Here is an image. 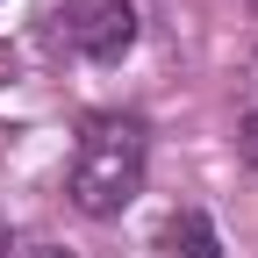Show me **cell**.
I'll return each instance as SVG.
<instances>
[{"instance_id": "1", "label": "cell", "mask_w": 258, "mask_h": 258, "mask_svg": "<svg viewBox=\"0 0 258 258\" xmlns=\"http://www.w3.org/2000/svg\"><path fill=\"white\" fill-rule=\"evenodd\" d=\"M144 122L129 115H93L79 129V151H72V179H64V194H72L79 215H122L129 201L144 194Z\"/></svg>"}, {"instance_id": "2", "label": "cell", "mask_w": 258, "mask_h": 258, "mask_svg": "<svg viewBox=\"0 0 258 258\" xmlns=\"http://www.w3.org/2000/svg\"><path fill=\"white\" fill-rule=\"evenodd\" d=\"M79 50L93 64H122L137 50V8H129V0H93V15L79 29Z\"/></svg>"}, {"instance_id": "3", "label": "cell", "mask_w": 258, "mask_h": 258, "mask_svg": "<svg viewBox=\"0 0 258 258\" xmlns=\"http://www.w3.org/2000/svg\"><path fill=\"white\" fill-rule=\"evenodd\" d=\"M158 251H165V258H222V244H215V222H208L201 208H179V215H165V230H158Z\"/></svg>"}, {"instance_id": "4", "label": "cell", "mask_w": 258, "mask_h": 258, "mask_svg": "<svg viewBox=\"0 0 258 258\" xmlns=\"http://www.w3.org/2000/svg\"><path fill=\"white\" fill-rule=\"evenodd\" d=\"M86 15H93V0H43V15H36V29H43V43H79V29H86Z\"/></svg>"}, {"instance_id": "5", "label": "cell", "mask_w": 258, "mask_h": 258, "mask_svg": "<svg viewBox=\"0 0 258 258\" xmlns=\"http://www.w3.org/2000/svg\"><path fill=\"white\" fill-rule=\"evenodd\" d=\"M237 144H244V158L258 165V101H251V115H244V129H237Z\"/></svg>"}, {"instance_id": "6", "label": "cell", "mask_w": 258, "mask_h": 258, "mask_svg": "<svg viewBox=\"0 0 258 258\" xmlns=\"http://www.w3.org/2000/svg\"><path fill=\"white\" fill-rule=\"evenodd\" d=\"M29 258H72V251H57V244H43V251H29Z\"/></svg>"}, {"instance_id": "7", "label": "cell", "mask_w": 258, "mask_h": 258, "mask_svg": "<svg viewBox=\"0 0 258 258\" xmlns=\"http://www.w3.org/2000/svg\"><path fill=\"white\" fill-rule=\"evenodd\" d=\"M8 251H15V237H8V222H0V258H8Z\"/></svg>"}, {"instance_id": "8", "label": "cell", "mask_w": 258, "mask_h": 258, "mask_svg": "<svg viewBox=\"0 0 258 258\" xmlns=\"http://www.w3.org/2000/svg\"><path fill=\"white\" fill-rule=\"evenodd\" d=\"M244 8H251V15H258V0H244Z\"/></svg>"}, {"instance_id": "9", "label": "cell", "mask_w": 258, "mask_h": 258, "mask_svg": "<svg viewBox=\"0 0 258 258\" xmlns=\"http://www.w3.org/2000/svg\"><path fill=\"white\" fill-rule=\"evenodd\" d=\"M251 72H258V57H251Z\"/></svg>"}]
</instances>
